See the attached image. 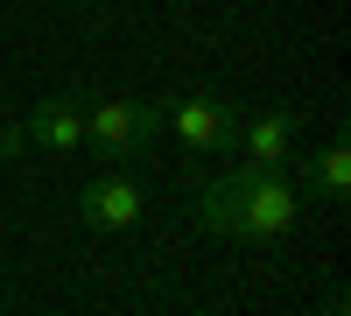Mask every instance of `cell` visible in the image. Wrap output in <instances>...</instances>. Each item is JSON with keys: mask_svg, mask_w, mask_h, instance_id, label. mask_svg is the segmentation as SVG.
<instances>
[{"mask_svg": "<svg viewBox=\"0 0 351 316\" xmlns=\"http://www.w3.org/2000/svg\"><path fill=\"white\" fill-rule=\"evenodd\" d=\"M197 225L204 232H218V239H281V232H295V218H302V190L288 183V169H225L218 183H204L197 190Z\"/></svg>", "mask_w": 351, "mask_h": 316, "instance_id": "obj_1", "label": "cell"}, {"mask_svg": "<svg viewBox=\"0 0 351 316\" xmlns=\"http://www.w3.org/2000/svg\"><path fill=\"white\" fill-rule=\"evenodd\" d=\"M239 120L246 112L218 92H183V99L162 106V127H176L197 155H239Z\"/></svg>", "mask_w": 351, "mask_h": 316, "instance_id": "obj_2", "label": "cell"}, {"mask_svg": "<svg viewBox=\"0 0 351 316\" xmlns=\"http://www.w3.org/2000/svg\"><path fill=\"white\" fill-rule=\"evenodd\" d=\"M148 134H162V106H134V99H92L84 106V141L99 148V162H127Z\"/></svg>", "mask_w": 351, "mask_h": 316, "instance_id": "obj_3", "label": "cell"}, {"mask_svg": "<svg viewBox=\"0 0 351 316\" xmlns=\"http://www.w3.org/2000/svg\"><path fill=\"white\" fill-rule=\"evenodd\" d=\"M77 211H84V225H99V232H127V225H141V211H148V190L134 176H120V169H99V176L77 190Z\"/></svg>", "mask_w": 351, "mask_h": 316, "instance_id": "obj_4", "label": "cell"}, {"mask_svg": "<svg viewBox=\"0 0 351 316\" xmlns=\"http://www.w3.org/2000/svg\"><path fill=\"white\" fill-rule=\"evenodd\" d=\"M28 148H43V155H77L84 148V99H43L36 112H28Z\"/></svg>", "mask_w": 351, "mask_h": 316, "instance_id": "obj_5", "label": "cell"}, {"mask_svg": "<svg viewBox=\"0 0 351 316\" xmlns=\"http://www.w3.org/2000/svg\"><path fill=\"white\" fill-rule=\"evenodd\" d=\"M288 148H295V112H253L239 120V155L246 169H288Z\"/></svg>", "mask_w": 351, "mask_h": 316, "instance_id": "obj_6", "label": "cell"}, {"mask_svg": "<svg viewBox=\"0 0 351 316\" xmlns=\"http://www.w3.org/2000/svg\"><path fill=\"white\" fill-rule=\"evenodd\" d=\"M302 183H309V197H324V204H344V190H351V148H344V134L302 162Z\"/></svg>", "mask_w": 351, "mask_h": 316, "instance_id": "obj_7", "label": "cell"}]
</instances>
